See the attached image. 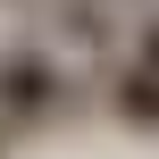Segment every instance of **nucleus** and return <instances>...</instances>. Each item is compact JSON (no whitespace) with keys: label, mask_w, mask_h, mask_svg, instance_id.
Masks as SVG:
<instances>
[{"label":"nucleus","mask_w":159,"mask_h":159,"mask_svg":"<svg viewBox=\"0 0 159 159\" xmlns=\"http://www.w3.org/2000/svg\"><path fill=\"white\" fill-rule=\"evenodd\" d=\"M0 101H8V109H42V101H50V67H42V59H8V67H0Z\"/></svg>","instance_id":"obj_1"},{"label":"nucleus","mask_w":159,"mask_h":159,"mask_svg":"<svg viewBox=\"0 0 159 159\" xmlns=\"http://www.w3.org/2000/svg\"><path fill=\"white\" fill-rule=\"evenodd\" d=\"M134 67H151V75H159V25H143V42H134Z\"/></svg>","instance_id":"obj_2"}]
</instances>
